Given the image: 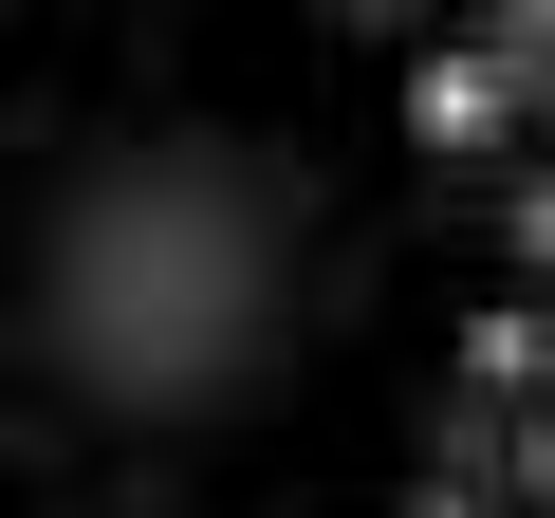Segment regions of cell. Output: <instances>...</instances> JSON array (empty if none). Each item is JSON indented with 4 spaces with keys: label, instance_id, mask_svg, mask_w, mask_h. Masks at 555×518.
<instances>
[{
    "label": "cell",
    "instance_id": "cell-1",
    "mask_svg": "<svg viewBox=\"0 0 555 518\" xmlns=\"http://www.w3.org/2000/svg\"><path fill=\"white\" fill-rule=\"evenodd\" d=\"M371 204L334 148L259 130V112H167L75 148L20 241H0V352H20L38 426L93 444H222L315 371V334L371 279Z\"/></svg>",
    "mask_w": 555,
    "mask_h": 518
},
{
    "label": "cell",
    "instance_id": "cell-2",
    "mask_svg": "<svg viewBox=\"0 0 555 518\" xmlns=\"http://www.w3.org/2000/svg\"><path fill=\"white\" fill-rule=\"evenodd\" d=\"M463 279H481L500 315H537V334H555V130H537V148H500V167L463 185Z\"/></svg>",
    "mask_w": 555,
    "mask_h": 518
},
{
    "label": "cell",
    "instance_id": "cell-3",
    "mask_svg": "<svg viewBox=\"0 0 555 518\" xmlns=\"http://www.w3.org/2000/svg\"><path fill=\"white\" fill-rule=\"evenodd\" d=\"M481 518H555V371H518L481 407Z\"/></svg>",
    "mask_w": 555,
    "mask_h": 518
}]
</instances>
